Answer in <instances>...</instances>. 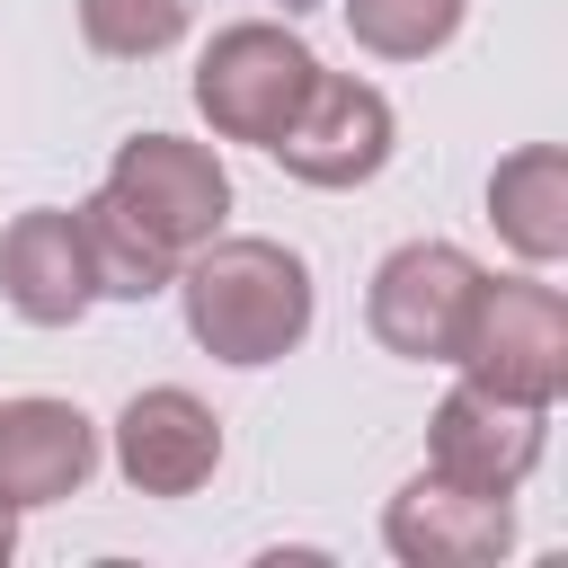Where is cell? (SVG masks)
Segmentation results:
<instances>
[{"mask_svg": "<svg viewBox=\"0 0 568 568\" xmlns=\"http://www.w3.org/2000/svg\"><path fill=\"white\" fill-rule=\"evenodd\" d=\"M106 435H115V444H106V453H115V479H124L133 497H195V488L222 470V417H213L186 382L133 390Z\"/></svg>", "mask_w": 568, "mask_h": 568, "instance_id": "cell-8", "label": "cell"}, {"mask_svg": "<svg viewBox=\"0 0 568 568\" xmlns=\"http://www.w3.org/2000/svg\"><path fill=\"white\" fill-rule=\"evenodd\" d=\"M98 479V417L80 399H0V515L62 506Z\"/></svg>", "mask_w": 568, "mask_h": 568, "instance_id": "cell-10", "label": "cell"}, {"mask_svg": "<svg viewBox=\"0 0 568 568\" xmlns=\"http://www.w3.org/2000/svg\"><path fill=\"white\" fill-rule=\"evenodd\" d=\"M479 284H488V266L470 248H453V240H399L373 266V284H364V328L399 364H453Z\"/></svg>", "mask_w": 568, "mask_h": 568, "instance_id": "cell-4", "label": "cell"}, {"mask_svg": "<svg viewBox=\"0 0 568 568\" xmlns=\"http://www.w3.org/2000/svg\"><path fill=\"white\" fill-rule=\"evenodd\" d=\"M382 550L399 568H497L515 550V497H479V488L417 470L382 506Z\"/></svg>", "mask_w": 568, "mask_h": 568, "instance_id": "cell-9", "label": "cell"}, {"mask_svg": "<svg viewBox=\"0 0 568 568\" xmlns=\"http://www.w3.org/2000/svg\"><path fill=\"white\" fill-rule=\"evenodd\" d=\"M320 80V53L275 27V18H240L195 53V115L213 124V142H275L302 106V89Z\"/></svg>", "mask_w": 568, "mask_h": 568, "instance_id": "cell-3", "label": "cell"}, {"mask_svg": "<svg viewBox=\"0 0 568 568\" xmlns=\"http://www.w3.org/2000/svg\"><path fill=\"white\" fill-rule=\"evenodd\" d=\"M453 373L497 390V399L559 408V390H568V302H559V284H541V266L532 275H488L479 302H470Z\"/></svg>", "mask_w": 568, "mask_h": 568, "instance_id": "cell-2", "label": "cell"}, {"mask_svg": "<svg viewBox=\"0 0 568 568\" xmlns=\"http://www.w3.org/2000/svg\"><path fill=\"white\" fill-rule=\"evenodd\" d=\"M178 311H186V337L231 364V373H257V364H284L302 337H311V311H320V284H311V257L266 240V231H213L178 257L169 275Z\"/></svg>", "mask_w": 568, "mask_h": 568, "instance_id": "cell-1", "label": "cell"}, {"mask_svg": "<svg viewBox=\"0 0 568 568\" xmlns=\"http://www.w3.org/2000/svg\"><path fill=\"white\" fill-rule=\"evenodd\" d=\"M80 213V248H89V275H98V302H151V293H169V275H178V248H160L106 186L89 195V204H71Z\"/></svg>", "mask_w": 568, "mask_h": 568, "instance_id": "cell-13", "label": "cell"}, {"mask_svg": "<svg viewBox=\"0 0 568 568\" xmlns=\"http://www.w3.org/2000/svg\"><path fill=\"white\" fill-rule=\"evenodd\" d=\"M106 195H115L160 248H178V257L231 222V169H222L213 142H186V133H133V142H115Z\"/></svg>", "mask_w": 568, "mask_h": 568, "instance_id": "cell-6", "label": "cell"}, {"mask_svg": "<svg viewBox=\"0 0 568 568\" xmlns=\"http://www.w3.org/2000/svg\"><path fill=\"white\" fill-rule=\"evenodd\" d=\"M266 151L284 160V178H302V186H320V195H346V186H373V178L390 169L399 115H390V98H382L373 80L320 71V80L302 89L293 124H284Z\"/></svg>", "mask_w": 568, "mask_h": 568, "instance_id": "cell-5", "label": "cell"}, {"mask_svg": "<svg viewBox=\"0 0 568 568\" xmlns=\"http://www.w3.org/2000/svg\"><path fill=\"white\" fill-rule=\"evenodd\" d=\"M346 9V36L373 53V62H426L462 36L470 0H337Z\"/></svg>", "mask_w": 568, "mask_h": 568, "instance_id": "cell-14", "label": "cell"}, {"mask_svg": "<svg viewBox=\"0 0 568 568\" xmlns=\"http://www.w3.org/2000/svg\"><path fill=\"white\" fill-rule=\"evenodd\" d=\"M0 302H9L27 328H71V320H89L98 275H89V248H80V213L27 204V213L0 231Z\"/></svg>", "mask_w": 568, "mask_h": 568, "instance_id": "cell-11", "label": "cell"}, {"mask_svg": "<svg viewBox=\"0 0 568 568\" xmlns=\"http://www.w3.org/2000/svg\"><path fill=\"white\" fill-rule=\"evenodd\" d=\"M9 550H18V515H0V568H9Z\"/></svg>", "mask_w": 568, "mask_h": 568, "instance_id": "cell-16", "label": "cell"}, {"mask_svg": "<svg viewBox=\"0 0 568 568\" xmlns=\"http://www.w3.org/2000/svg\"><path fill=\"white\" fill-rule=\"evenodd\" d=\"M488 222L524 266L568 257V151L559 142H515L488 169Z\"/></svg>", "mask_w": 568, "mask_h": 568, "instance_id": "cell-12", "label": "cell"}, {"mask_svg": "<svg viewBox=\"0 0 568 568\" xmlns=\"http://www.w3.org/2000/svg\"><path fill=\"white\" fill-rule=\"evenodd\" d=\"M80 36L106 62H151L186 36V0H80Z\"/></svg>", "mask_w": 568, "mask_h": 568, "instance_id": "cell-15", "label": "cell"}, {"mask_svg": "<svg viewBox=\"0 0 568 568\" xmlns=\"http://www.w3.org/2000/svg\"><path fill=\"white\" fill-rule=\"evenodd\" d=\"M541 444H550V408L497 399L479 382H453L426 417V470L453 488H479V497H515L541 470Z\"/></svg>", "mask_w": 568, "mask_h": 568, "instance_id": "cell-7", "label": "cell"}]
</instances>
